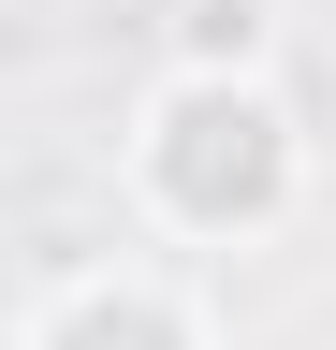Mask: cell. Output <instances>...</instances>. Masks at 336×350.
<instances>
[{
    "mask_svg": "<svg viewBox=\"0 0 336 350\" xmlns=\"http://www.w3.org/2000/svg\"><path fill=\"white\" fill-rule=\"evenodd\" d=\"M117 204L161 248H263L307 204V117L278 73H146L117 117Z\"/></svg>",
    "mask_w": 336,
    "mask_h": 350,
    "instance_id": "6da1fadb",
    "label": "cell"
},
{
    "mask_svg": "<svg viewBox=\"0 0 336 350\" xmlns=\"http://www.w3.org/2000/svg\"><path fill=\"white\" fill-rule=\"evenodd\" d=\"M15 350H220V306L161 262H59L15 306Z\"/></svg>",
    "mask_w": 336,
    "mask_h": 350,
    "instance_id": "7a4b0ae2",
    "label": "cell"
},
{
    "mask_svg": "<svg viewBox=\"0 0 336 350\" xmlns=\"http://www.w3.org/2000/svg\"><path fill=\"white\" fill-rule=\"evenodd\" d=\"M292 15L278 0H176L161 15V73H278Z\"/></svg>",
    "mask_w": 336,
    "mask_h": 350,
    "instance_id": "3957f363",
    "label": "cell"
}]
</instances>
